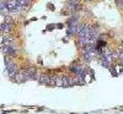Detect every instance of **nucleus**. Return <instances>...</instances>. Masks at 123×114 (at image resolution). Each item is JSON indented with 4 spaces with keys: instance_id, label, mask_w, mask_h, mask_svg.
Wrapping results in <instances>:
<instances>
[{
    "instance_id": "f257e3e1",
    "label": "nucleus",
    "mask_w": 123,
    "mask_h": 114,
    "mask_svg": "<svg viewBox=\"0 0 123 114\" xmlns=\"http://www.w3.org/2000/svg\"><path fill=\"white\" fill-rule=\"evenodd\" d=\"M1 29L4 31V32H9V31H10V25H9V23L1 25Z\"/></svg>"
}]
</instances>
